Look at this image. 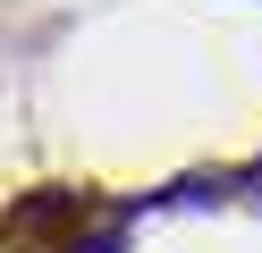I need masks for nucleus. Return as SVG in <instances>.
Listing matches in <instances>:
<instances>
[{
  "label": "nucleus",
  "instance_id": "2",
  "mask_svg": "<svg viewBox=\"0 0 262 253\" xmlns=\"http://www.w3.org/2000/svg\"><path fill=\"white\" fill-rule=\"evenodd\" d=\"M127 245H136V219H119V211L102 202V219H93L85 236H68L59 253H127Z\"/></svg>",
  "mask_w": 262,
  "mask_h": 253
},
{
  "label": "nucleus",
  "instance_id": "1",
  "mask_svg": "<svg viewBox=\"0 0 262 253\" xmlns=\"http://www.w3.org/2000/svg\"><path fill=\"white\" fill-rule=\"evenodd\" d=\"M93 219H102V202H93V194H76V186H34L17 211L0 219V228H9V236H59V228L85 236Z\"/></svg>",
  "mask_w": 262,
  "mask_h": 253
}]
</instances>
